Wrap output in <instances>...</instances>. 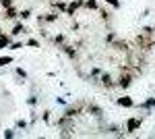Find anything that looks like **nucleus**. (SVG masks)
Listing matches in <instances>:
<instances>
[{
    "label": "nucleus",
    "mask_w": 155,
    "mask_h": 139,
    "mask_svg": "<svg viewBox=\"0 0 155 139\" xmlns=\"http://www.w3.org/2000/svg\"><path fill=\"white\" fill-rule=\"evenodd\" d=\"M134 106H137V104H134ZM137 108H139V110H145V112H147V116L153 114V108H155V96L147 98V100H145V102H141V104L137 106Z\"/></svg>",
    "instance_id": "nucleus-1"
},
{
    "label": "nucleus",
    "mask_w": 155,
    "mask_h": 139,
    "mask_svg": "<svg viewBox=\"0 0 155 139\" xmlns=\"http://www.w3.org/2000/svg\"><path fill=\"white\" fill-rule=\"evenodd\" d=\"M141 125H143V118H139V116H130V118L126 120V131H128V133H134Z\"/></svg>",
    "instance_id": "nucleus-2"
},
{
    "label": "nucleus",
    "mask_w": 155,
    "mask_h": 139,
    "mask_svg": "<svg viewBox=\"0 0 155 139\" xmlns=\"http://www.w3.org/2000/svg\"><path fill=\"white\" fill-rule=\"evenodd\" d=\"M130 83H132V75H130V73H126V75H120V77H118L116 85L122 87V89H128V87H130Z\"/></svg>",
    "instance_id": "nucleus-3"
},
{
    "label": "nucleus",
    "mask_w": 155,
    "mask_h": 139,
    "mask_svg": "<svg viewBox=\"0 0 155 139\" xmlns=\"http://www.w3.org/2000/svg\"><path fill=\"white\" fill-rule=\"evenodd\" d=\"M85 110H87L91 116H95V118H101V116H104V110H101L97 104H85Z\"/></svg>",
    "instance_id": "nucleus-4"
},
{
    "label": "nucleus",
    "mask_w": 155,
    "mask_h": 139,
    "mask_svg": "<svg viewBox=\"0 0 155 139\" xmlns=\"http://www.w3.org/2000/svg\"><path fill=\"white\" fill-rule=\"evenodd\" d=\"M83 2H85V0H72V2H68V6H66V15H68V17H72L74 12L83 6Z\"/></svg>",
    "instance_id": "nucleus-5"
},
{
    "label": "nucleus",
    "mask_w": 155,
    "mask_h": 139,
    "mask_svg": "<svg viewBox=\"0 0 155 139\" xmlns=\"http://www.w3.org/2000/svg\"><path fill=\"white\" fill-rule=\"evenodd\" d=\"M99 81H101V85H104V87H107V89L116 85V83H114V79H112V75H110V73H101V75H99Z\"/></svg>",
    "instance_id": "nucleus-6"
},
{
    "label": "nucleus",
    "mask_w": 155,
    "mask_h": 139,
    "mask_svg": "<svg viewBox=\"0 0 155 139\" xmlns=\"http://www.w3.org/2000/svg\"><path fill=\"white\" fill-rule=\"evenodd\" d=\"M11 44H12V35L11 33H0V50L11 48Z\"/></svg>",
    "instance_id": "nucleus-7"
},
{
    "label": "nucleus",
    "mask_w": 155,
    "mask_h": 139,
    "mask_svg": "<svg viewBox=\"0 0 155 139\" xmlns=\"http://www.w3.org/2000/svg\"><path fill=\"white\" fill-rule=\"evenodd\" d=\"M116 104L122 106V108H134V102H132V98H128V96H122V98H118V100H116Z\"/></svg>",
    "instance_id": "nucleus-8"
},
{
    "label": "nucleus",
    "mask_w": 155,
    "mask_h": 139,
    "mask_svg": "<svg viewBox=\"0 0 155 139\" xmlns=\"http://www.w3.org/2000/svg\"><path fill=\"white\" fill-rule=\"evenodd\" d=\"M27 29H25V25H23V21H19V23H15V27L11 29V35L12 37H17V35H21V33H25Z\"/></svg>",
    "instance_id": "nucleus-9"
},
{
    "label": "nucleus",
    "mask_w": 155,
    "mask_h": 139,
    "mask_svg": "<svg viewBox=\"0 0 155 139\" xmlns=\"http://www.w3.org/2000/svg\"><path fill=\"white\" fill-rule=\"evenodd\" d=\"M4 19H8V21H15V19H19V12L15 11V9H6V11H4Z\"/></svg>",
    "instance_id": "nucleus-10"
},
{
    "label": "nucleus",
    "mask_w": 155,
    "mask_h": 139,
    "mask_svg": "<svg viewBox=\"0 0 155 139\" xmlns=\"http://www.w3.org/2000/svg\"><path fill=\"white\" fill-rule=\"evenodd\" d=\"M62 52H64L66 56H71V58H77V50H74L71 44H64V46H62Z\"/></svg>",
    "instance_id": "nucleus-11"
},
{
    "label": "nucleus",
    "mask_w": 155,
    "mask_h": 139,
    "mask_svg": "<svg viewBox=\"0 0 155 139\" xmlns=\"http://www.w3.org/2000/svg\"><path fill=\"white\" fill-rule=\"evenodd\" d=\"M83 9H87V11H97V9H99V4H97V0H85V2H83Z\"/></svg>",
    "instance_id": "nucleus-12"
},
{
    "label": "nucleus",
    "mask_w": 155,
    "mask_h": 139,
    "mask_svg": "<svg viewBox=\"0 0 155 139\" xmlns=\"http://www.w3.org/2000/svg\"><path fill=\"white\" fill-rule=\"evenodd\" d=\"M39 21H41V23H54V21H58V15H56V12H50L46 17H39Z\"/></svg>",
    "instance_id": "nucleus-13"
},
{
    "label": "nucleus",
    "mask_w": 155,
    "mask_h": 139,
    "mask_svg": "<svg viewBox=\"0 0 155 139\" xmlns=\"http://www.w3.org/2000/svg\"><path fill=\"white\" fill-rule=\"evenodd\" d=\"M15 75L19 77V83H25V79H27V71H25V69L17 67V69H15Z\"/></svg>",
    "instance_id": "nucleus-14"
},
{
    "label": "nucleus",
    "mask_w": 155,
    "mask_h": 139,
    "mask_svg": "<svg viewBox=\"0 0 155 139\" xmlns=\"http://www.w3.org/2000/svg\"><path fill=\"white\" fill-rule=\"evenodd\" d=\"M64 40H66V37H64V33H58V35H54V37H52V44H56V46H64Z\"/></svg>",
    "instance_id": "nucleus-15"
},
{
    "label": "nucleus",
    "mask_w": 155,
    "mask_h": 139,
    "mask_svg": "<svg viewBox=\"0 0 155 139\" xmlns=\"http://www.w3.org/2000/svg\"><path fill=\"white\" fill-rule=\"evenodd\" d=\"M37 102H39V98H37L35 93H31V96L27 98V106H29V108H35V106H37Z\"/></svg>",
    "instance_id": "nucleus-16"
},
{
    "label": "nucleus",
    "mask_w": 155,
    "mask_h": 139,
    "mask_svg": "<svg viewBox=\"0 0 155 139\" xmlns=\"http://www.w3.org/2000/svg\"><path fill=\"white\" fill-rule=\"evenodd\" d=\"M12 60H15L12 56H0V69H4V67H8V64H11Z\"/></svg>",
    "instance_id": "nucleus-17"
},
{
    "label": "nucleus",
    "mask_w": 155,
    "mask_h": 139,
    "mask_svg": "<svg viewBox=\"0 0 155 139\" xmlns=\"http://www.w3.org/2000/svg\"><path fill=\"white\" fill-rule=\"evenodd\" d=\"M15 129H29V123H27V120H25V118H19V120H17V123H15Z\"/></svg>",
    "instance_id": "nucleus-18"
},
{
    "label": "nucleus",
    "mask_w": 155,
    "mask_h": 139,
    "mask_svg": "<svg viewBox=\"0 0 155 139\" xmlns=\"http://www.w3.org/2000/svg\"><path fill=\"white\" fill-rule=\"evenodd\" d=\"M31 17V9H25V11H19V19L21 21H27Z\"/></svg>",
    "instance_id": "nucleus-19"
},
{
    "label": "nucleus",
    "mask_w": 155,
    "mask_h": 139,
    "mask_svg": "<svg viewBox=\"0 0 155 139\" xmlns=\"http://www.w3.org/2000/svg\"><path fill=\"white\" fill-rule=\"evenodd\" d=\"M2 137H4V139H12V137H17V133H15V129H4Z\"/></svg>",
    "instance_id": "nucleus-20"
},
{
    "label": "nucleus",
    "mask_w": 155,
    "mask_h": 139,
    "mask_svg": "<svg viewBox=\"0 0 155 139\" xmlns=\"http://www.w3.org/2000/svg\"><path fill=\"white\" fill-rule=\"evenodd\" d=\"M25 46H29V48H39V42H37L35 37H29V40L25 42Z\"/></svg>",
    "instance_id": "nucleus-21"
},
{
    "label": "nucleus",
    "mask_w": 155,
    "mask_h": 139,
    "mask_svg": "<svg viewBox=\"0 0 155 139\" xmlns=\"http://www.w3.org/2000/svg\"><path fill=\"white\" fill-rule=\"evenodd\" d=\"M101 73H104V71L101 69H91V73H89V79H97V77H99V75H101Z\"/></svg>",
    "instance_id": "nucleus-22"
},
{
    "label": "nucleus",
    "mask_w": 155,
    "mask_h": 139,
    "mask_svg": "<svg viewBox=\"0 0 155 139\" xmlns=\"http://www.w3.org/2000/svg\"><path fill=\"white\" fill-rule=\"evenodd\" d=\"M41 118H44V123H46V125H50V123H52V112H50V110H44Z\"/></svg>",
    "instance_id": "nucleus-23"
},
{
    "label": "nucleus",
    "mask_w": 155,
    "mask_h": 139,
    "mask_svg": "<svg viewBox=\"0 0 155 139\" xmlns=\"http://www.w3.org/2000/svg\"><path fill=\"white\" fill-rule=\"evenodd\" d=\"M66 6H68V4H66V2H54V9H58V11H62V12H66Z\"/></svg>",
    "instance_id": "nucleus-24"
},
{
    "label": "nucleus",
    "mask_w": 155,
    "mask_h": 139,
    "mask_svg": "<svg viewBox=\"0 0 155 139\" xmlns=\"http://www.w3.org/2000/svg\"><path fill=\"white\" fill-rule=\"evenodd\" d=\"M107 4H110V6H112V9H116V11H118L120 6H122V2H120V0H106Z\"/></svg>",
    "instance_id": "nucleus-25"
},
{
    "label": "nucleus",
    "mask_w": 155,
    "mask_h": 139,
    "mask_svg": "<svg viewBox=\"0 0 155 139\" xmlns=\"http://www.w3.org/2000/svg\"><path fill=\"white\" fill-rule=\"evenodd\" d=\"M153 33H155V27H151V25L143 27V35H153Z\"/></svg>",
    "instance_id": "nucleus-26"
},
{
    "label": "nucleus",
    "mask_w": 155,
    "mask_h": 139,
    "mask_svg": "<svg viewBox=\"0 0 155 139\" xmlns=\"http://www.w3.org/2000/svg\"><path fill=\"white\" fill-rule=\"evenodd\" d=\"M99 12H101V19H104V21H110V19H112V12H107L106 9H101Z\"/></svg>",
    "instance_id": "nucleus-27"
},
{
    "label": "nucleus",
    "mask_w": 155,
    "mask_h": 139,
    "mask_svg": "<svg viewBox=\"0 0 155 139\" xmlns=\"http://www.w3.org/2000/svg\"><path fill=\"white\" fill-rule=\"evenodd\" d=\"M19 48H25V42H12L11 50H19Z\"/></svg>",
    "instance_id": "nucleus-28"
},
{
    "label": "nucleus",
    "mask_w": 155,
    "mask_h": 139,
    "mask_svg": "<svg viewBox=\"0 0 155 139\" xmlns=\"http://www.w3.org/2000/svg\"><path fill=\"white\" fill-rule=\"evenodd\" d=\"M0 6H4V9H11V6H12V0H0Z\"/></svg>",
    "instance_id": "nucleus-29"
},
{
    "label": "nucleus",
    "mask_w": 155,
    "mask_h": 139,
    "mask_svg": "<svg viewBox=\"0 0 155 139\" xmlns=\"http://www.w3.org/2000/svg\"><path fill=\"white\" fill-rule=\"evenodd\" d=\"M114 40H116V33H114V31H110V33L106 35V42L110 44V42H114Z\"/></svg>",
    "instance_id": "nucleus-30"
},
{
    "label": "nucleus",
    "mask_w": 155,
    "mask_h": 139,
    "mask_svg": "<svg viewBox=\"0 0 155 139\" xmlns=\"http://www.w3.org/2000/svg\"><path fill=\"white\" fill-rule=\"evenodd\" d=\"M149 15H151V9L147 6V9H145V11L141 12V19H145V17H149Z\"/></svg>",
    "instance_id": "nucleus-31"
},
{
    "label": "nucleus",
    "mask_w": 155,
    "mask_h": 139,
    "mask_svg": "<svg viewBox=\"0 0 155 139\" xmlns=\"http://www.w3.org/2000/svg\"><path fill=\"white\" fill-rule=\"evenodd\" d=\"M56 104H60V106H66V98H56Z\"/></svg>",
    "instance_id": "nucleus-32"
}]
</instances>
